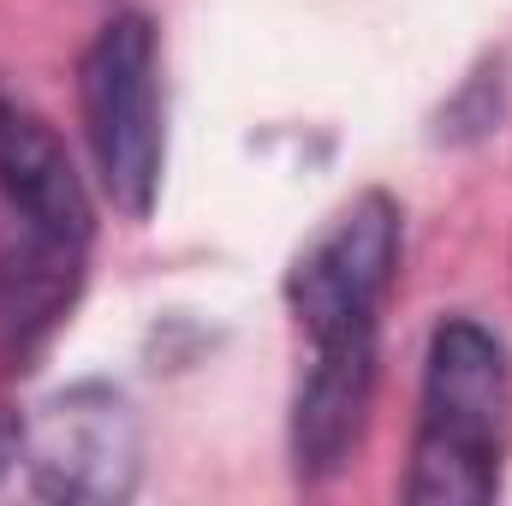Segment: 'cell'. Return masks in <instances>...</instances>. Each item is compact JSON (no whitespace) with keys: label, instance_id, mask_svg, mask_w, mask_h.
Masks as SVG:
<instances>
[{"label":"cell","instance_id":"1","mask_svg":"<svg viewBox=\"0 0 512 506\" xmlns=\"http://www.w3.org/2000/svg\"><path fill=\"white\" fill-rule=\"evenodd\" d=\"M512 441V358L501 334L471 316H447L423 352L417 447L405 501L483 506L501 495V459Z\"/></svg>","mask_w":512,"mask_h":506},{"label":"cell","instance_id":"2","mask_svg":"<svg viewBox=\"0 0 512 506\" xmlns=\"http://www.w3.org/2000/svg\"><path fill=\"white\" fill-rule=\"evenodd\" d=\"M78 114L108 203L126 221H143L161 197V161H167L161 48L143 12H114L90 36L78 60Z\"/></svg>","mask_w":512,"mask_h":506},{"label":"cell","instance_id":"3","mask_svg":"<svg viewBox=\"0 0 512 506\" xmlns=\"http://www.w3.org/2000/svg\"><path fill=\"white\" fill-rule=\"evenodd\" d=\"M405 221L387 191L352 197L286 268V310L310 346L382 334V304L399 274Z\"/></svg>","mask_w":512,"mask_h":506},{"label":"cell","instance_id":"4","mask_svg":"<svg viewBox=\"0 0 512 506\" xmlns=\"http://www.w3.org/2000/svg\"><path fill=\"white\" fill-rule=\"evenodd\" d=\"M18 453L30 471V489L48 501L72 506H108L126 501L137 489V417H131L126 393L84 381L66 387L54 399H42L24 423H18Z\"/></svg>","mask_w":512,"mask_h":506},{"label":"cell","instance_id":"5","mask_svg":"<svg viewBox=\"0 0 512 506\" xmlns=\"http://www.w3.org/2000/svg\"><path fill=\"white\" fill-rule=\"evenodd\" d=\"M376 358L382 334L310 346L304 381L292 393V465L304 483H328L352 465L376 405Z\"/></svg>","mask_w":512,"mask_h":506},{"label":"cell","instance_id":"6","mask_svg":"<svg viewBox=\"0 0 512 506\" xmlns=\"http://www.w3.org/2000/svg\"><path fill=\"white\" fill-rule=\"evenodd\" d=\"M84 251L78 239L54 233H12L0 251V370H30L48 340L66 328L78 292H84Z\"/></svg>","mask_w":512,"mask_h":506},{"label":"cell","instance_id":"7","mask_svg":"<svg viewBox=\"0 0 512 506\" xmlns=\"http://www.w3.org/2000/svg\"><path fill=\"white\" fill-rule=\"evenodd\" d=\"M0 203L12 227L90 245V191L66 143L0 90Z\"/></svg>","mask_w":512,"mask_h":506},{"label":"cell","instance_id":"8","mask_svg":"<svg viewBox=\"0 0 512 506\" xmlns=\"http://www.w3.org/2000/svg\"><path fill=\"white\" fill-rule=\"evenodd\" d=\"M18 459H24V453H18V423H6V417H0V477H6Z\"/></svg>","mask_w":512,"mask_h":506}]
</instances>
